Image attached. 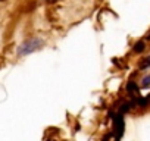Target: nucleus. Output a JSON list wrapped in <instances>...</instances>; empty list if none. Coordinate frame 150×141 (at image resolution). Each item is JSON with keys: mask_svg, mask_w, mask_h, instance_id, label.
Masks as SVG:
<instances>
[{"mask_svg": "<svg viewBox=\"0 0 150 141\" xmlns=\"http://www.w3.org/2000/svg\"><path fill=\"white\" fill-rule=\"evenodd\" d=\"M43 46V40L41 38H30L27 41H24L22 44H19V47L16 49V53L19 56H27L35 50H38Z\"/></svg>", "mask_w": 150, "mask_h": 141, "instance_id": "obj_1", "label": "nucleus"}, {"mask_svg": "<svg viewBox=\"0 0 150 141\" xmlns=\"http://www.w3.org/2000/svg\"><path fill=\"white\" fill-rule=\"evenodd\" d=\"M124 129H125V124H124V118H122V113H118L115 115L113 118V138L116 140H121L122 135H124Z\"/></svg>", "mask_w": 150, "mask_h": 141, "instance_id": "obj_2", "label": "nucleus"}, {"mask_svg": "<svg viewBox=\"0 0 150 141\" xmlns=\"http://www.w3.org/2000/svg\"><path fill=\"white\" fill-rule=\"evenodd\" d=\"M131 107H133V103L131 102H125V103H122L121 106H119V113H126V112H130L131 110Z\"/></svg>", "mask_w": 150, "mask_h": 141, "instance_id": "obj_3", "label": "nucleus"}, {"mask_svg": "<svg viewBox=\"0 0 150 141\" xmlns=\"http://www.w3.org/2000/svg\"><path fill=\"white\" fill-rule=\"evenodd\" d=\"M144 49H146V46H144L143 41H137L134 44V52L135 53H141V52H144Z\"/></svg>", "mask_w": 150, "mask_h": 141, "instance_id": "obj_4", "label": "nucleus"}, {"mask_svg": "<svg viewBox=\"0 0 150 141\" xmlns=\"http://www.w3.org/2000/svg\"><path fill=\"white\" fill-rule=\"evenodd\" d=\"M126 90H128V91H131V93H137V91H138V85H137L135 82H133V81H131V82H128V84H126Z\"/></svg>", "mask_w": 150, "mask_h": 141, "instance_id": "obj_5", "label": "nucleus"}, {"mask_svg": "<svg viewBox=\"0 0 150 141\" xmlns=\"http://www.w3.org/2000/svg\"><path fill=\"white\" fill-rule=\"evenodd\" d=\"M141 82H143V87H149V85H150V75H147V77H144Z\"/></svg>", "mask_w": 150, "mask_h": 141, "instance_id": "obj_6", "label": "nucleus"}]
</instances>
